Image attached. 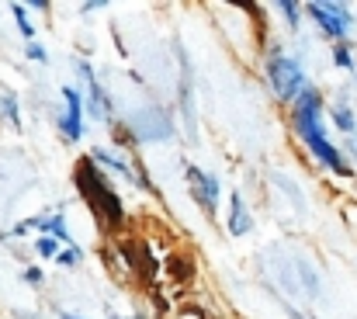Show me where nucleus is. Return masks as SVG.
<instances>
[{
  "label": "nucleus",
  "instance_id": "obj_1",
  "mask_svg": "<svg viewBox=\"0 0 357 319\" xmlns=\"http://www.w3.org/2000/svg\"><path fill=\"white\" fill-rule=\"evenodd\" d=\"M264 80H267V87H271L274 101H281L284 107L295 105V98L312 84V80H309V73H305V63H302L295 52H288V49H284V42H281V45H274V49L267 52Z\"/></svg>",
  "mask_w": 357,
  "mask_h": 319
},
{
  "label": "nucleus",
  "instance_id": "obj_2",
  "mask_svg": "<svg viewBox=\"0 0 357 319\" xmlns=\"http://www.w3.org/2000/svg\"><path fill=\"white\" fill-rule=\"evenodd\" d=\"M305 17L312 21V28L326 38V42H354L357 31V10L344 0H309L305 3Z\"/></svg>",
  "mask_w": 357,
  "mask_h": 319
},
{
  "label": "nucleus",
  "instance_id": "obj_3",
  "mask_svg": "<svg viewBox=\"0 0 357 319\" xmlns=\"http://www.w3.org/2000/svg\"><path fill=\"white\" fill-rule=\"evenodd\" d=\"M326 105H330V101H326V94H323L316 84H309V87L295 98V105L288 107V121H291V132H295L298 142L333 132V128H330V118H326Z\"/></svg>",
  "mask_w": 357,
  "mask_h": 319
},
{
  "label": "nucleus",
  "instance_id": "obj_4",
  "mask_svg": "<svg viewBox=\"0 0 357 319\" xmlns=\"http://www.w3.org/2000/svg\"><path fill=\"white\" fill-rule=\"evenodd\" d=\"M59 98H63V107L56 111V128H59V135L73 146V142H80V139H84V132H87V107H84V94H80V87H77V84H66V87L59 91Z\"/></svg>",
  "mask_w": 357,
  "mask_h": 319
},
{
  "label": "nucleus",
  "instance_id": "obj_5",
  "mask_svg": "<svg viewBox=\"0 0 357 319\" xmlns=\"http://www.w3.org/2000/svg\"><path fill=\"white\" fill-rule=\"evenodd\" d=\"M77 66V87H80V94H84V107H87V118H94V121H108L112 118V101H108V91L98 84V73L84 63V59H77L73 63Z\"/></svg>",
  "mask_w": 357,
  "mask_h": 319
},
{
  "label": "nucleus",
  "instance_id": "obj_6",
  "mask_svg": "<svg viewBox=\"0 0 357 319\" xmlns=\"http://www.w3.org/2000/svg\"><path fill=\"white\" fill-rule=\"evenodd\" d=\"M188 191H191V198L198 202V209L208 215V218L219 215L222 181H219L215 174H208V170H202V167H188Z\"/></svg>",
  "mask_w": 357,
  "mask_h": 319
},
{
  "label": "nucleus",
  "instance_id": "obj_7",
  "mask_svg": "<svg viewBox=\"0 0 357 319\" xmlns=\"http://www.w3.org/2000/svg\"><path fill=\"white\" fill-rule=\"evenodd\" d=\"M253 229H257V218H253V212H250L243 191H229V205H226V232H229L233 239H243V236H250Z\"/></svg>",
  "mask_w": 357,
  "mask_h": 319
},
{
  "label": "nucleus",
  "instance_id": "obj_8",
  "mask_svg": "<svg viewBox=\"0 0 357 319\" xmlns=\"http://www.w3.org/2000/svg\"><path fill=\"white\" fill-rule=\"evenodd\" d=\"M326 118H330V128H337L340 135H347V139L357 135V107L347 94H340L326 105Z\"/></svg>",
  "mask_w": 357,
  "mask_h": 319
},
{
  "label": "nucleus",
  "instance_id": "obj_9",
  "mask_svg": "<svg viewBox=\"0 0 357 319\" xmlns=\"http://www.w3.org/2000/svg\"><path fill=\"white\" fill-rule=\"evenodd\" d=\"M91 163H94V167H105L108 174H115L121 181H135V170H132V163H128V156H125L121 149L98 146V149L91 153Z\"/></svg>",
  "mask_w": 357,
  "mask_h": 319
},
{
  "label": "nucleus",
  "instance_id": "obj_10",
  "mask_svg": "<svg viewBox=\"0 0 357 319\" xmlns=\"http://www.w3.org/2000/svg\"><path fill=\"white\" fill-rule=\"evenodd\" d=\"M42 236H52V239H59L63 246H77V239H73V232H70V218H66V212L42 215Z\"/></svg>",
  "mask_w": 357,
  "mask_h": 319
},
{
  "label": "nucleus",
  "instance_id": "obj_11",
  "mask_svg": "<svg viewBox=\"0 0 357 319\" xmlns=\"http://www.w3.org/2000/svg\"><path fill=\"white\" fill-rule=\"evenodd\" d=\"M330 63L340 70V73H357V45L354 42H337L330 45Z\"/></svg>",
  "mask_w": 357,
  "mask_h": 319
},
{
  "label": "nucleus",
  "instance_id": "obj_12",
  "mask_svg": "<svg viewBox=\"0 0 357 319\" xmlns=\"http://www.w3.org/2000/svg\"><path fill=\"white\" fill-rule=\"evenodd\" d=\"M271 10L284 21L288 31H298L305 21V3H295V0H278V3H271Z\"/></svg>",
  "mask_w": 357,
  "mask_h": 319
},
{
  "label": "nucleus",
  "instance_id": "obj_13",
  "mask_svg": "<svg viewBox=\"0 0 357 319\" xmlns=\"http://www.w3.org/2000/svg\"><path fill=\"white\" fill-rule=\"evenodd\" d=\"M10 17H14V28L24 42H35V21H31V10L24 3H10Z\"/></svg>",
  "mask_w": 357,
  "mask_h": 319
},
{
  "label": "nucleus",
  "instance_id": "obj_14",
  "mask_svg": "<svg viewBox=\"0 0 357 319\" xmlns=\"http://www.w3.org/2000/svg\"><path fill=\"white\" fill-rule=\"evenodd\" d=\"M31 250H35L42 260H56V253L63 250V243H59V239H52V236H42V232H38V236L31 239Z\"/></svg>",
  "mask_w": 357,
  "mask_h": 319
},
{
  "label": "nucleus",
  "instance_id": "obj_15",
  "mask_svg": "<svg viewBox=\"0 0 357 319\" xmlns=\"http://www.w3.org/2000/svg\"><path fill=\"white\" fill-rule=\"evenodd\" d=\"M80 260H84V250H80V246H63L52 264L63 267V271H73V267H80Z\"/></svg>",
  "mask_w": 357,
  "mask_h": 319
},
{
  "label": "nucleus",
  "instance_id": "obj_16",
  "mask_svg": "<svg viewBox=\"0 0 357 319\" xmlns=\"http://www.w3.org/2000/svg\"><path fill=\"white\" fill-rule=\"evenodd\" d=\"M0 118H7L10 128H21V114H17V98L14 94H0Z\"/></svg>",
  "mask_w": 357,
  "mask_h": 319
},
{
  "label": "nucleus",
  "instance_id": "obj_17",
  "mask_svg": "<svg viewBox=\"0 0 357 319\" xmlns=\"http://www.w3.org/2000/svg\"><path fill=\"white\" fill-rule=\"evenodd\" d=\"M24 56H28V59H31V63H49V49H45V45H42V42H38V38H35V42H28V45H24Z\"/></svg>",
  "mask_w": 357,
  "mask_h": 319
},
{
  "label": "nucleus",
  "instance_id": "obj_18",
  "mask_svg": "<svg viewBox=\"0 0 357 319\" xmlns=\"http://www.w3.org/2000/svg\"><path fill=\"white\" fill-rule=\"evenodd\" d=\"M42 278H45V274H42V267H35V264L21 271V281H24V285H42Z\"/></svg>",
  "mask_w": 357,
  "mask_h": 319
},
{
  "label": "nucleus",
  "instance_id": "obj_19",
  "mask_svg": "<svg viewBox=\"0 0 357 319\" xmlns=\"http://www.w3.org/2000/svg\"><path fill=\"white\" fill-rule=\"evenodd\" d=\"M344 153H347V160H351V167H354V174H357V135H351V139H347Z\"/></svg>",
  "mask_w": 357,
  "mask_h": 319
},
{
  "label": "nucleus",
  "instance_id": "obj_20",
  "mask_svg": "<svg viewBox=\"0 0 357 319\" xmlns=\"http://www.w3.org/2000/svg\"><path fill=\"white\" fill-rule=\"evenodd\" d=\"M101 7H108V3H105V0H84L77 10H80V14H94V10H101Z\"/></svg>",
  "mask_w": 357,
  "mask_h": 319
},
{
  "label": "nucleus",
  "instance_id": "obj_21",
  "mask_svg": "<svg viewBox=\"0 0 357 319\" xmlns=\"http://www.w3.org/2000/svg\"><path fill=\"white\" fill-rule=\"evenodd\" d=\"M28 10H49V0H31Z\"/></svg>",
  "mask_w": 357,
  "mask_h": 319
},
{
  "label": "nucleus",
  "instance_id": "obj_22",
  "mask_svg": "<svg viewBox=\"0 0 357 319\" xmlns=\"http://www.w3.org/2000/svg\"><path fill=\"white\" fill-rule=\"evenodd\" d=\"M59 319H91V316H77V313H63Z\"/></svg>",
  "mask_w": 357,
  "mask_h": 319
},
{
  "label": "nucleus",
  "instance_id": "obj_23",
  "mask_svg": "<svg viewBox=\"0 0 357 319\" xmlns=\"http://www.w3.org/2000/svg\"><path fill=\"white\" fill-rule=\"evenodd\" d=\"M354 10H357V7H354Z\"/></svg>",
  "mask_w": 357,
  "mask_h": 319
}]
</instances>
